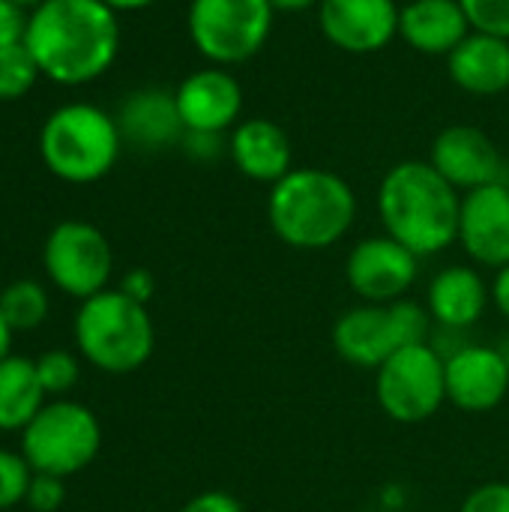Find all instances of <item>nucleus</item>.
Segmentation results:
<instances>
[{
	"label": "nucleus",
	"instance_id": "nucleus-1",
	"mask_svg": "<svg viewBox=\"0 0 509 512\" xmlns=\"http://www.w3.org/2000/svg\"><path fill=\"white\" fill-rule=\"evenodd\" d=\"M24 45L45 78L78 87L117 60L120 21L102 0H45L27 15Z\"/></svg>",
	"mask_w": 509,
	"mask_h": 512
},
{
	"label": "nucleus",
	"instance_id": "nucleus-2",
	"mask_svg": "<svg viewBox=\"0 0 509 512\" xmlns=\"http://www.w3.org/2000/svg\"><path fill=\"white\" fill-rule=\"evenodd\" d=\"M462 195L432 162L408 159L393 165L378 186L384 234L411 249L420 261L447 252L459 240Z\"/></svg>",
	"mask_w": 509,
	"mask_h": 512
},
{
	"label": "nucleus",
	"instance_id": "nucleus-3",
	"mask_svg": "<svg viewBox=\"0 0 509 512\" xmlns=\"http://www.w3.org/2000/svg\"><path fill=\"white\" fill-rule=\"evenodd\" d=\"M357 219L351 183L327 168H294L267 195V222L273 234L300 252L336 246Z\"/></svg>",
	"mask_w": 509,
	"mask_h": 512
},
{
	"label": "nucleus",
	"instance_id": "nucleus-4",
	"mask_svg": "<svg viewBox=\"0 0 509 512\" xmlns=\"http://www.w3.org/2000/svg\"><path fill=\"white\" fill-rule=\"evenodd\" d=\"M78 354L105 375H132L156 351V327L144 303L120 288L81 300L72 324Z\"/></svg>",
	"mask_w": 509,
	"mask_h": 512
},
{
	"label": "nucleus",
	"instance_id": "nucleus-5",
	"mask_svg": "<svg viewBox=\"0 0 509 512\" xmlns=\"http://www.w3.org/2000/svg\"><path fill=\"white\" fill-rule=\"evenodd\" d=\"M123 135L117 120L90 102H69L48 114L39 129V156L63 183H96L120 156Z\"/></svg>",
	"mask_w": 509,
	"mask_h": 512
},
{
	"label": "nucleus",
	"instance_id": "nucleus-6",
	"mask_svg": "<svg viewBox=\"0 0 509 512\" xmlns=\"http://www.w3.org/2000/svg\"><path fill=\"white\" fill-rule=\"evenodd\" d=\"M432 318L411 297L396 303H357L342 312L330 330L333 351L357 369H378L396 351L432 342Z\"/></svg>",
	"mask_w": 509,
	"mask_h": 512
},
{
	"label": "nucleus",
	"instance_id": "nucleus-7",
	"mask_svg": "<svg viewBox=\"0 0 509 512\" xmlns=\"http://www.w3.org/2000/svg\"><path fill=\"white\" fill-rule=\"evenodd\" d=\"M102 447V426L96 414L72 399L45 402V408L21 432V456L33 474L75 477L93 465Z\"/></svg>",
	"mask_w": 509,
	"mask_h": 512
},
{
	"label": "nucleus",
	"instance_id": "nucleus-8",
	"mask_svg": "<svg viewBox=\"0 0 509 512\" xmlns=\"http://www.w3.org/2000/svg\"><path fill=\"white\" fill-rule=\"evenodd\" d=\"M375 402L399 426L429 423L447 405L444 354L432 342L396 351L375 369Z\"/></svg>",
	"mask_w": 509,
	"mask_h": 512
},
{
	"label": "nucleus",
	"instance_id": "nucleus-9",
	"mask_svg": "<svg viewBox=\"0 0 509 512\" xmlns=\"http://www.w3.org/2000/svg\"><path fill=\"white\" fill-rule=\"evenodd\" d=\"M273 15L270 0H192L189 39L213 66H237L267 45Z\"/></svg>",
	"mask_w": 509,
	"mask_h": 512
},
{
	"label": "nucleus",
	"instance_id": "nucleus-10",
	"mask_svg": "<svg viewBox=\"0 0 509 512\" xmlns=\"http://www.w3.org/2000/svg\"><path fill=\"white\" fill-rule=\"evenodd\" d=\"M42 267L54 288L75 300H87L108 288L114 273V252L108 237L96 225L66 219L54 225L45 237Z\"/></svg>",
	"mask_w": 509,
	"mask_h": 512
},
{
	"label": "nucleus",
	"instance_id": "nucleus-11",
	"mask_svg": "<svg viewBox=\"0 0 509 512\" xmlns=\"http://www.w3.org/2000/svg\"><path fill=\"white\" fill-rule=\"evenodd\" d=\"M420 276V258L390 234L360 240L345 261L348 288L360 303H396L405 300Z\"/></svg>",
	"mask_w": 509,
	"mask_h": 512
},
{
	"label": "nucleus",
	"instance_id": "nucleus-12",
	"mask_svg": "<svg viewBox=\"0 0 509 512\" xmlns=\"http://www.w3.org/2000/svg\"><path fill=\"white\" fill-rule=\"evenodd\" d=\"M447 402L465 414H489L509 396V360L495 345L465 342L444 354Z\"/></svg>",
	"mask_w": 509,
	"mask_h": 512
},
{
	"label": "nucleus",
	"instance_id": "nucleus-13",
	"mask_svg": "<svg viewBox=\"0 0 509 512\" xmlns=\"http://www.w3.org/2000/svg\"><path fill=\"white\" fill-rule=\"evenodd\" d=\"M429 162L459 192L507 183L509 165L495 141L477 126H450L432 141Z\"/></svg>",
	"mask_w": 509,
	"mask_h": 512
},
{
	"label": "nucleus",
	"instance_id": "nucleus-14",
	"mask_svg": "<svg viewBox=\"0 0 509 512\" xmlns=\"http://www.w3.org/2000/svg\"><path fill=\"white\" fill-rule=\"evenodd\" d=\"M393 0H321L318 24L330 45L348 54H375L399 36Z\"/></svg>",
	"mask_w": 509,
	"mask_h": 512
},
{
	"label": "nucleus",
	"instance_id": "nucleus-15",
	"mask_svg": "<svg viewBox=\"0 0 509 512\" xmlns=\"http://www.w3.org/2000/svg\"><path fill=\"white\" fill-rule=\"evenodd\" d=\"M465 255L486 270L509 264V186L492 183L462 195L459 240Z\"/></svg>",
	"mask_w": 509,
	"mask_h": 512
},
{
	"label": "nucleus",
	"instance_id": "nucleus-16",
	"mask_svg": "<svg viewBox=\"0 0 509 512\" xmlns=\"http://www.w3.org/2000/svg\"><path fill=\"white\" fill-rule=\"evenodd\" d=\"M174 99L186 132L222 135L225 129L237 126L243 114V87L225 66L186 75L174 90Z\"/></svg>",
	"mask_w": 509,
	"mask_h": 512
},
{
	"label": "nucleus",
	"instance_id": "nucleus-17",
	"mask_svg": "<svg viewBox=\"0 0 509 512\" xmlns=\"http://www.w3.org/2000/svg\"><path fill=\"white\" fill-rule=\"evenodd\" d=\"M426 312L435 327L465 333L483 321L492 306V285L471 264H450L435 273L426 291Z\"/></svg>",
	"mask_w": 509,
	"mask_h": 512
},
{
	"label": "nucleus",
	"instance_id": "nucleus-18",
	"mask_svg": "<svg viewBox=\"0 0 509 512\" xmlns=\"http://www.w3.org/2000/svg\"><path fill=\"white\" fill-rule=\"evenodd\" d=\"M228 156L243 177L267 186L279 183L288 171H294L291 138L279 123L267 117L240 120L228 138Z\"/></svg>",
	"mask_w": 509,
	"mask_h": 512
},
{
	"label": "nucleus",
	"instance_id": "nucleus-19",
	"mask_svg": "<svg viewBox=\"0 0 509 512\" xmlns=\"http://www.w3.org/2000/svg\"><path fill=\"white\" fill-rule=\"evenodd\" d=\"M453 84L471 96H498L509 90V39L471 30L447 57Z\"/></svg>",
	"mask_w": 509,
	"mask_h": 512
},
{
	"label": "nucleus",
	"instance_id": "nucleus-20",
	"mask_svg": "<svg viewBox=\"0 0 509 512\" xmlns=\"http://www.w3.org/2000/svg\"><path fill=\"white\" fill-rule=\"evenodd\" d=\"M468 33L471 24L459 0H411L399 12V36L420 54L450 57Z\"/></svg>",
	"mask_w": 509,
	"mask_h": 512
},
{
	"label": "nucleus",
	"instance_id": "nucleus-21",
	"mask_svg": "<svg viewBox=\"0 0 509 512\" xmlns=\"http://www.w3.org/2000/svg\"><path fill=\"white\" fill-rule=\"evenodd\" d=\"M120 135L144 150H159L183 141L186 129L177 111V99L168 90H138L132 93L117 117Z\"/></svg>",
	"mask_w": 509,
	"mask_h": 512
},
{
	"label": "nucleus",
	"instance_id": "nucleus-22",
	"mask_svg": "<svg viewBox=\"0 0 509 512\" xmlns=\"http://www.w3.org/2000/svg\"><path fill=\"white\" fill-rule=\"evenodd\" d=\"M45 387L36 375V360L6 354L0 360V432H24L45 408Z\"/></svg>",
	"mask_w": 509,
	"mask_h": 512
},
{
	"label": "nucleus",
	"instance_id": "nucleus-23",
	"mask_svg": "<svg viewBox=\"0 0 509 512\" xmlns=\"http://www.w3.org/2000/svg\"><path fill=\"white\" fill-rule=\"evenodd\" d=\"M0 315L12 327V333H27L45 324L48 318V294L33 279H18L0 291Z\"/></svg>",
	"mask_w": 509,
	"mask_h": 512
},
{
	"label": "nucleus",
	"instance_id": "nucleus-24",
	"mask_svg": "<svg viewBox=\"0 0 509 512\" xmlns=\"http://www.w3.org/2000/svg\"><path fill=\"white\" fill-rule=\"evenodd\" d=\"M39 75V63L33 60L24 39L0 48V102L21 99L24 93H30Z\"/></svg>",
	"mask_w": 509,
	"mask_h": 512
},
{
	"label": "nucleus",
	"instance_id": "nucleus-25",
	"mask_svg": "<svg viewBox=\"0 0 509 512\" xmlns=\"http://www.w3.org/2000/svg\"><path fill=\"white\" fill-rule=\"evenodd\" d=\"M36 375H39V381H42V387H45L48 396H63V393H69L78 384L81 363H78L75 354H69L63 348H54V351L39 354Z\"/></svg>",
	"mask_w": 509,
	"mask_h": 512
},
{
	"label": "nucleus",
	"instance_id": "nucleus-26",
	"mask_svg": "<svg viewBox=\"0 0 509 512\" xmlns=\"http://www.w3.org/2000/svg\"><path fill=\"white\" fill-rule=\"evenodd\" d=\"M30 480H33V468L27 465V459L21 453L0 450V512L24 504Z\"/></svg>",
	"mask_w": 509,
	"mask_h": 512
},
{
	"label": "nucleus",
	"instance_id": "nucleus-27",
	"mask_svg": "<svg viewBox=\"0 0 509 512\" xmlns=\"http://www.w3.org/2000/svg\"><path fill=\"white\" fill-rule=\"evenodd\" d=\"M471 30L509 39V0H459Z\"/></svg>",
	"mask_w": 509,
	"mask_h": 512
},
{
	"label": "nucleus",
	"instance_id": "nucleus-28",
	"mask_svg": "<svg viewBox=\"0 0 509 512\" xmlns=\"http://www.w3.org/2000/svg\"><path fill=\"white\" fill-rule=\"evenodd\" d=\"M66 501V486L60 477H51V474H33L30 480V489H27V498L24 504L33 512H57Z\"/></svg>",
	"mask_w": 509,
	"mask_h": 512
},
{
	"label": "nucleus",
	"instance_id": "nucleus-29",
	"mask_svg": "<svg viewBox=\"0 0 509 512\" xmlns=\"http://www.w3.org/2000/svg\"><path fill=\"white\" fill-rule=\"evenodd\" d=\"M459 512H509V483L492 480V483L474 486L459 504Z\"/></svg>",
	"mask_w": 509,
	"mask_h": 512
},
{
	"label": "nucleus",
	"instance_id": "nucleus-30",
	"mask_svg": "<svg viewBox=\"0 0 509 512\" xmlns=\"http://www.w3.org/2000/svg\"><path fill=\"white\" fill-rule=\"evenodd\" d=\"M180 512H246L240 498H234L231 492H222V489H207V492H198L195 498H189Z\"/></svg>",
	"mask_w": 509,
	"mask_h": 512
},
{
	"label": "nucleus",
	"instance_id": "nucleus-31",
	"mask_svg": "<svg viewBox=\"0 0 509 512\" xmlns=\"http://www.w3.org/2000/svg\"><path fill=\"white\" fill-rule=\"evenodd\" d=\"M27 30V15L21 6H15L12 0H0V48L21 42Z\"/></svg>",
	"mask_w": 509,
	"mask_h": 512
},
{
	"label": "nucleus",
	"instance_id": "nucleus-32",
	"mask_svg": "<svg viewBox=\"0 0 509 512\" xmlns=\"http://www.w3.org/2000/svg\"><path fill=\"white\" fill-rule=\"evenodd\" d=\"M183 147L192 159L210 162L222 153V135L216 132H186L183 135Z\"/></svg>",
	"mask_w": 509,
	"mask_h": 512
},
{
	"label": "nucleus",
	"instance_id": "nucleus-33",
	"mask_svg": "<svg viewBox=\"0 0 509 512\" xmlns=\"http://www.w3.org/2000/svg\"><path fill=\"white\" fill-rule=\"evenodd\" d=\"M120 291L126 294V297H132V300H138V303H150V297H153V291H156V279H153V273L150 270H144V267H135V270H129L126 276H123V282H120Z\"/></svg>",
	"mask_w": 509,
	"mask_h": 512
},
{
	"label": "nucleus",
	"instance_id": "nucleus-34",
	"mask_svg": "<svg viewBox=\"0 0 509 512\" xmlns=\"http://www.w3.org/2000/svg\"><path fill=\"white\" fill-rule=\"evenodd\" d=\"M492 285V306L498 309V315L509 324V264L495 270V279L489 282Z\"/></svg>",
	"mask_w": 509,
	"mask_h": 512
},
{
	"label": "nucleus",
	"instance_id": "nucleus-35",
	"mask_svg": "<svg viewBox=\"0 0 509 512\" xmlns=\"http://www.w3.org/2000/svg\"><path fill=\"white\" fill-rule=\"evenodd\" d=\"M321 0H270V6L276 12H303V9H312L318 6Z\"/></svg>",
	"mask_w": 509,
	"mask_h": 512
},
{
	"label": "nucleus",
	"instance_id": "nucleus-36",
	"mask_svg": "<svg viewBox=\"0 0 509 512\" xmlns=\"http://www.w3.org/2000/svg\"><path fill=\"white\" fill-rule=\"evenodd\" d=\"M102 3H108L114 12H138V9L150 6L153 0H102Z\"/></svg>",
	"mask_w": 509,
	"mask_h": 512
},
{
	"label": "nucleus",
	"instance_id": "nucleus-37",
	"mask_svg": "<svg viewBox=\"0 0 509 512\" xmlns=\"http://www.w3.org/2000/svg\"><path fill=\"white\" fill-rule=\"evenodd\" d=\"M12 336H15V333H12V327H9V324H6V318L0 315V360H3L6 354H9Z\"/></svg>",
	"mask_w": 509,
	"mask_h": 512
},
{
	"label": "nucleus",
	"instance_id": "nucleus-38",
	"mask_svg": "<svg viewBox=\"0 0 509 512\" xmlns=\"http://www.w3.org/2000/svg\"><path fill=\"white\" fill-rule=\"evenodd\" d=\"M12 3H15V6H21V9H30V12H33V9H36L39 3H45V0H12Z\"/></svg>",
	"mask_w": 509,
	"mask_h": 512
},
{
	"label": "nucleus",
	"instance_id": "nucleus-39",
	"mask_svg": "<svg viewBox=\"0 0 509 512\" xmlns=\"http://www.w3.org/2000/svg\"><path fill=\"white\" fill-rule=\"evenodd\" d=\"M507 186H509V171H507Z\"/></svg>",
	"mask_w": 509,
	"mask_h": 512
}]
</instances>
